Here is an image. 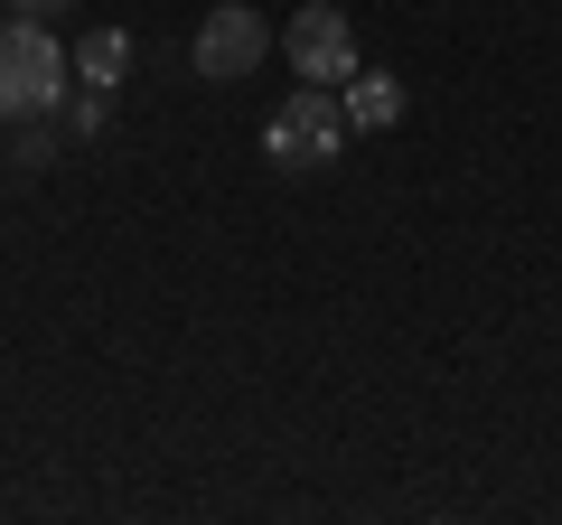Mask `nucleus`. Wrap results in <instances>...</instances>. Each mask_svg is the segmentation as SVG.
Wrapping results in <instances>:
<instances>
[{"label":"nucleus","mask_w":562,"mask_h":525,"mask_svg":"<svg viewBox=\"0 0 562 525\" xmlns=\"http://www.w3.org/2000/svg\"><path fill=\"white\" fill-rule=\"evenodd\" d=\"M66 76H76V57L57 47V29H47V20H10V29H0V122L57 113Z\"/></svg>","instance_id":"f257e3e1"},{"label":"nucleus","mask_w":562,"mask_h":525,"mask_svg":"<svg viewBox=\"0 0 562 525\" xmlns=\"http://www.w3.org/2000/svg\"><path fill=\"white\" fill-rule=\"evenodd\" d=\"M338 142H347L338 85H291V94L272 103V122H262V160H272V169H328Z\"/></svg>","instance_id":"f03ea898"},{"label":"nucleus","mask_w":562,"mask_h":525,"mask_svg":"<svg viewBox=\"0 0 562 525\" xmlns=\"http://www.w3.org/2000/svg\"><path fill=\"white\" fill-rule=\"evenodd\" d=\"M281 57H291V76H301V85H347V76H357V29H347V10H328V0L291 10Z\"/></svg>","instance_id":"7ed1b4c3"},{"label":"nucleus","mask_w":562,"mask_h":525,"mask_svg":"<svg viewBox=\"0 0 562 525\" xmlns=\"http://www.w3.org/2000/svg\"><path fill=\"white\" fill-rule=\"evenodd\" d=\"M188 57H198L206 85H244L262 57H272V29H262V10L225 0V10H206V20H198V47H188Z\"/></svg>","instance_id":"20e7f679"},{"label":"nucleus","mask_w":562,"mask_h":525,"mask_svg":"<svg viewBox=\"0 0 562 525\" xmlns=\"http://www.w3.org/2000/svg\"><path fill=\"white\" fill-rule=\"evenodd\" d=\"M347 132H394V113H403V85L394 76H347Z\"/></svg>","instance_id":"39448f33"},{"label":"nucleus","mask_w":562,"mask_h":525,"mask_svg":"<svg viewBox=\"0 0 562 525\" xmlns=\"http://www.w3.org/2000/svg\"><path fill=\"white\" fill-rule=\"evenodd\" d=\"M122 57H132V38H122V29H94V38L76 47V76H85V85H113Z\"/></svg>","instance_id":"423d86ee"},{"label":"nucleus","mask_w":562,"mask_h":525,"mask_svg":"<svg viewBox=\"0 0 562 525\" xmlns=\"http://www.w3.org/2000/svg\"><path fill=\"white\" fill-rule=\"evenodd\" d=\"M57 160V142H47V113L38 122H10V169H47Z\"/></svg>","instance_id":"0eeeda50"},{"label":"nucleus","mask_w":562,"mask_h":525,"mask_svg":"<svg viewBox=\"0 0 562 525\" xmlns=\"http://www.w3.org/2000/svg\"><path fill=\"white\" fill-rule=\"evenodd\" d=\"M76 122H85V132H103V122H113V85H85V94H76Z\"/></svg>","instance_id":"6e6552de"},{"label":"nucleus","mask_w":562,"mask_h":525,"mask_svg":"<svg viewBox=\"0 0 562 525\" xmlns=\"http://www.w3.org/2000/svg\"><path fill=\"white\" fill-rule=\"evenodd\" d=\"M20 20H57V10H76V0H10Z\"/></svg>","instance_id":"1a4fd4ad"}]
</instances>
